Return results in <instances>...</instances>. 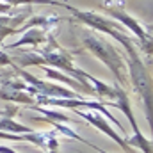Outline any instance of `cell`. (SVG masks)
Returning <instances> with one entry per match:
<instances>
[{
  "label": "cell",
  "instance_id": "obj_2",
  "mask_svg": "<svg viewBox=\"0 0 153 153\" xmlns=\"http://www.w3.org/2000/svg\"><path fill=\"white\" fill-rule=\"evenodd\" d=\"M82 41H84V46L111 70V73L114 75V78L119 82L117 85H121V87H128L130 85L125 57L121 55V52L116 48L112 43H109L107 39L100 38L96 34H87V36H84Z\"/></svg>",
  "mask_w": 153,
  "mask_h": 153
},
{
  "label": "cell",
  "instance_id": "obj_3",
  "mask_svg": "<svg viewBox=\"0 0 153 153\" xmlns=\"http://www.w3.org/2000/svg\"><path fill=\"white\" fill-rule=\"evenodd\" d=\"M114 89H116L114 103H111V107L119 109L123 114L126 116L128 123H130L132 128H134V134H132L130 137H126L125 143H126L128 146H132V148H139L143 153H153L152 141L143 135V132H141V128H139V125H137V119H135V116L132 112V105H130V96H128V93H126L121 85H117V84L114 85Z\"/></svg>",
  "mask_w": 153,
  "mask_h": 153
},
{
  "label": "cell",
  "instance_id": "obj_4",
  "mask_svg": "<svg viewBox=\"0 0 153 153\" xmlns=\"http://www.w3.org/2000/svg\"><path fill=\"white\" fill-rule=\"evenodd\" d=\"M103 11L109 14V16H112L117 23H121V25H125V29L126 30H130L132 34H135V38L141 41V45H143V50L148 53V57H152V36L150 34H146V30L143 29V25L132 16V14H128V11H126V7L123 5V2H105L103 5Z\"/></svg>",
  "mask_w": 153,
  "mask_h": 153
},
{
  "label": "cell",
  "instance_id": "obj_6",
  "mask_svg": "<svg viewBox=\"0 0 153 153\" xmlns=\"http://www.w3.org/2000/svg\"><path fill=\"white\" fill-rule=\"evenodd\" d=\"M46 36H48V30L39 29V27H30V29H27V30H25L23 38L20 39V41H16V43H11V45L4 46V50L22 48V46H25V45H30V46H34V48H39L41 45H45V43H46Z\"/></svg>",
  "mask_w": 153,
  "mask_h": 153
},
{
  "label": "cell",
  "instance_id": "obj_5",
  "mask_svg": "<svg viewBox=\"0 0 153 153\" xmlns=\"http://www.w3.org/2000/svg\"><path fill=\"white\" fill-rule=\"evenodd\" d=\"M75 111L76 116H80V117H84V119H87V123H91L94 128H98L100 132H103L107 137H111L112 141H114L116 144L123 150L125 153H135L134 152V148H130L126 143H125V139L123 137H119L117 134H116L114 130H112V126L107 123V119H103V116L100 114V112H85V111H82V109H73Z\"/></svg>",
  "mask_w": 153,
  "mask_h": 153
},
{
  "label": "cell",
  "instance_id": "obj_10",
  "mask_svg": "<svg viewBox=\"0 0 153 153\" xmlns=\"http://www.w3.org/2000/svg\"><path fill=\"white\" fill-rule=\"evenodd\" d=\"M11 76H13V73H11V71H4V73H0V84H4L5 80H9Z\"/></svg>",
  "mask_w": 153,
  "mask_h": 153
},
{
  "label": "cell",
  "instance_id": "obj_9",
  "mask_svg": "<svg viewBox=\"0 0 153 153\" xmlns=\"http://www.w3.org/2000/svg\"><path fill=\"white\" fill-rule=\"evenodd\" d=\"M0 132H7V134H30V132H36V130H32L30 126L22 125V123H18V121H14V119L5 116V117L0 119Z\"/></svg>",
  "mask_w": 153,
  "mask_h": 153
},
{
  "label": "cell",
  "instance_id": "obj_1",
  "mask_svg": "<svg viewBox=\"0 0 153 153\" xmlns=\"http://www.w3.org/2000/svg\"><path fill=\"white\" fill-rule=\"evenodd\" d=\"M61 5L66 7L80 23L91 27L93 30L109 34L112 39H116L117 43H121L126 52L137 50V45H139V48H143L141 41L137 38H132V34H126V30H125L116 20H107V18H103V16H100V14H96V13H91V11H80V9H75L73 5H70V4H61Z\"/></svg>",
  "mask_w": 153,
  "mask_h": 153
},
{
  "label": "cell",
  "instance_id": "obj_7",
  "mask_svg": "<svg viewBox=\"0 0 153 153\" xmlns=\"http://www.w3.org/2000/svg\"><path fill=\"white\" fill-rule=\"evenodd\" d=\"M0 98L7 100V102H16V103H27L29 107L36 105V98L32 94H29L27 91H16V89H9L4 85L0 87Z\"/></svg>",
  "mask_w": 153,
  "mask_h": 153
},
{
  "label": "cell",
  "instance_id": "obj_11",
  "mask_svg": "<svg viewBox=\"0 0 153 153\" xmlns=\"http://www.w3.org/2000/svg\"><path fill=\"white\" fill-rule=\"evenodd\" d=\"M96 152H100V153H107V152H103V148H96Z\"/></svg>",
  "mask_w": 153,
  "mask_h": 153
},
{
  "label": "cell",
  "instance_id": "obj_8",
  "mask_svg": "<svg viewBox=\"0 0 153 153\" xmlns=\"http://www.w3.org/2000/svg\"><path fill=\"white\" fill-rule=\"evenodd\" d=\"M85 80L93 84V89L96 91V94H98L100 98H111V100H114V94H116L114 85H109V84H105V82L98 80L96 76H93L91 73H87V75H85Z\"/></svg>",
  "mask_w": 153,
  "mask_h": 153
}]
</instances>
